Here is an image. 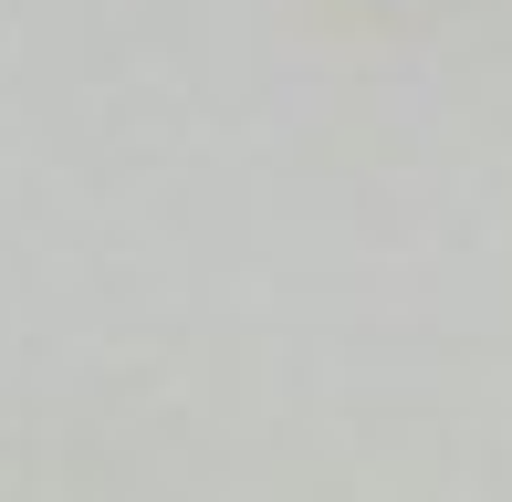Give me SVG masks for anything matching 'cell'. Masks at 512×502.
Masks as SVG:
<instances>
[]
</instances>
